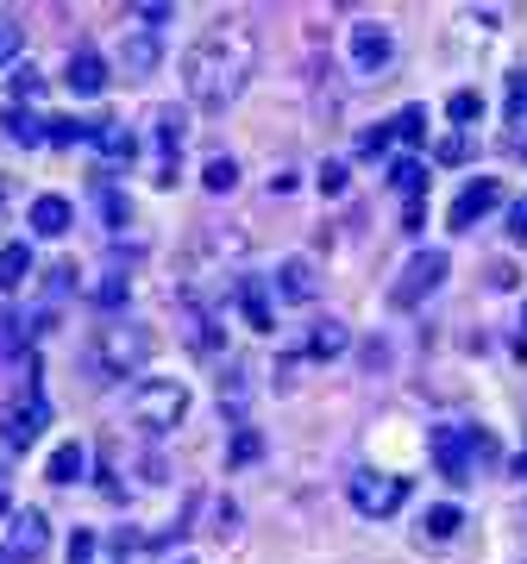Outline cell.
Here are the masks:
<instances>
[{"instance_id":"obj_1","label":"cell","mask_w":527,"mask_h":564,"mask_svg":"<svg viewBox=\"0 0 527 564\" xmlns=\"http://www.w3.org/2000/svg\"><path fill=\"white\" fill-rule=\"evenodd\" d=\"M258 63V32L245 20H214L202 25V39L183 51V95L195 113H226L245 95V76Z\"/></svg>"},{"instance_id":"obj_2","label":"cell","mask_w":527,"mask_h":564,"mask_svg":"<svg viewBox=\"0 0 527 564\" xmlns=\"http://www.w3.org/2000/svg\"><path fill=\"white\" fill-rule=\"evenodd\" d=\"M144 358H151V333L132 326V321H107V326H95V339H88L95 377H139Z\"/></svg>"},{"instance_id":"obj_3","label":"cell","mask_w":527,"mask_h":564,"mask_svg":"<svg viewBox=\"0 0 527 564\" xmlns=\"http://www.w3.org/2000/svg\"><path fill=\"white\" fill-rule=\"evenodd\" d=\"M427 445H433V464H440L447 484H471L477 464H496V440H490L484 426H433Z\"/></svg>"},{"instance_id":"obj_4","label":"cell","mask_w":527,"mask_h":564,"mask_svg":"<svg viewBox=\"0 0 527 564\" xmlns=\"http://www.w3.org/2000/svg\"><path fill=\"white\" fill-rule=\"evenodd\" d=\"M189 383L183 377H144L139 389H132V421L151 426V433H170V426L189 421Z\"/></svg>"},{"instance_id":"obj_5","label":"cell","mask_w":527,"mask_h":564,"mask_svg":"<svg viewBox=\"0 0 527 564\" xmlns=\"http://www.w3.org/2000/svg\"><path fill=\"white\" fill-rule=\"evenodd\" d=\"M345 496H352V508H358L365 521H389V514L408 502V477H389V470H358V477L345 484Z\"/></svg>"},{"instance_id":"obj_6","label":"cell","mask_w":527,"mask_h":564,"mask_svg":"<svg viewBox=\"0 0 527 564\" xmlns=\"http://www.w3.org/2000/svg\"><path fill=\"white\" fill-rule=\"evenodd\" d=\"M345 51H352L358 76H384L389 63H396V32L384 20H352L345 25Z\"/></svg>"},{"instance_id":"obj_7","label":"cell","mask_w":527,"mask_h":564,"mask_svg":"<svg viewBox=\"0 0 527 564\" xmlns=\"http://www.w3.org/2000/svg\"><path fill=\"white\" fill-rule=\"evenodd\" d=\"M447 270H452V258L433 245V251H415L408 258V270H402V282L389 289V307H421V295H433L440 282H447Z\"/></svg>"},{"instance_id":"obj_8","label":"cell","mask_w":527,"mask_h":564,"mask_svg":"<svg viewBox=\"0 0 527 564\" xmlns=\"http://www.w3.org/2000/svg\"><path fill=\"white\" fill-rule=\"evenodd\" d=\"M496 207H503V182L496 176H477V182H465V188H459V195H452V232H471V226L484 220V214H496Z\"/></svg>"},{"instance_id":"obj_9","label":"cell","mask_w":527,"mask_h":564,"mask_svg":"<svg viewBox=\"0 0 527 564\" xmlns=\"http://www.w3.org/2000/svg\"><path fill=\"white\" fill-rule=\"evenodd\" d=\"M44 545H51V527H44V514L39 508H20V514H7V533H0V552L7 558H39Z\"/></svg>"},{"instance_id":"obj_10","label":"cell","mask_w":527,"mask_h":564,"mask_svg":"<svg viewBox=\"0 0 527 564\" xmlns=\"http://www.w3.org/2000/svg\"><path fill=\"white\" fill-rule=\"evenodd\" d=\"M270 289H277V302L308 307L314 295H321V276H314V263H308V258H283V263H277V276H270Z\"/></svg>"},{"instance_id":"obj_11","label":"cell","mask_w":527,"mask_h":564,"mask_svg":"<svg viewBox=\"0 0 527 564\" xmlns=\"http://www.w3.org/2000/svg\"><path fill=\"white\" fill-rule=\"evenodd\" d=\"M63 88H69L76 101H95V95H107V63L95 57V51H69V63H63Z\"/></svg>"},{"instance_id":"obj_12","label":"cell","mask_w":527,"mask_h":564,"mask_svg":"<svg viewBox=\"0 0 527 564\" xmlns=\"http://www.w3.org/2000/svg\"><path fill=\"white\" fill-rule=\"evenodd\" d=\"M233 302H239V314H245L251 333H277V307H270V295H264V282L239 276L233 282Z\"/></svg>"},{"instance_id":"obj_13","label":"cell","mask_w":527,"mask_h":564,"mask_svg":"<svg viewBox=\"0 0 527 564\" xmlns=\"http://www.w3.org/2000/svg\"><path fill=\"white\" fill-rule=\"evenodd\" d=\"M69 226H76V207L63 202V195H39V202H32V232H39V239H63Z\"/></svg>"},{"instance_id":"obj_14","label":"cell","mask_w":527,"mask_h":564,"mask_svg":"<svg viewBox=\"0 0 527 564\" xmlns=\"http://www.w3.org/2000/svg\"><path fill=\"white\" fill-rule=\"evenodd\" d=\"M151 139H158L163 163H176V151H183V139H189V113L183 107H158V113H151Z\"/></svg>"},{"instance_id":"obj_15","label":"cell","mask_w":527,"mask_h":564,"mask_svg":"<svg viewBox=\"0 0 527 564\" xmlns=\"http://www.w3.org/2000/svg\"><path fill=\"white\" fill-rule=\"evenodd\" d=\"M345 345H352V326L333 321V314L308 326V358H321V364H326V358H345Z\"/></svg>"},{"instance_id":"obj_16","label":"cell","mask_w":527,"mask_h":564,"mask_svg":"<svg viewBox=\"0 0 527 564\" xmlns=\"http://www.w3.org/2000/svg\"><path fill=\"white\" fill-rule=\"evenodd\" d=\"M95 144H101L107 163H132V158H139V132L120 126V120H95Z\"/></svg>"},{"instance_id":"obj_17","label":"cell","mask_w":527,"mask_h":564,"mask_svg":"<svg viewBox=\"0 0 527 564\" xmlns=\"http://www.w3.org/2000/svg\"><path fill=\"white\" fill-rule=\"evenodd\" d=\"M39 433H44V402L32 395L25 408H13V414H7V445H13V452H25V445H39Z\"/></svg>"},{"instance_id":"obj_18","label":"cell","mask_w":527,"mask_h":564,"mask_svg":"<svg viewBox=\"0 0 527 564\" xmlns=\"http://www.w3.org/2000/svg\"><path fill=\"white\" fill-rule=\"evenodd\" d=\"M459 527H465V514H459V508H452V502H433V508H427V514H421V540L447 545L452 533H459Z\"/></svg>"},{"instance_id":"obj_19","label":"cell","mask_w":527,"mask_h":564,"mask_svg":"<svg viewBox=\"0 0 527 564\" xmlns=\"http://www.w3.org/2000/svg\"><path fill=\"white\" fill-rule=\"evenodd\" d=\"M0 126H7V139L25 144V151H32V144H51V126H44L39 113H25V107H13V113H7Z\"/></svg>"},{"instance_id":"obj_20","label":"cell","mask_w":527,"mask_h":564,"mask_svg":"<svg viewBox=\"0 0 527 564\" xmlns=\"http://www.w3.org/2000/svg\"><path fill=\"white\" fill-rule=\"evenodd\" d=\"M82 470H88V452H82L76 440L57 445V452H51V464H44V477H51V484H76Z\"/></svg>"},{"instance_id":"obj_21","label":"cell","mask_w":527,"mask_h":564,"mask_svg":"<svg viewBox=\"0 0 527 564\" xmlns=\"http://www.w3.org/2000/svg\"><path fill=\"white\" fill-rule=\"evenodd\" d=\"M25 276H32V251L25 245H7L0 251V289L13 295V289H25Z\"/></svg>"},{"instance_id":"obj_22","label":"cell","mask_w":527,"mask_h":564,"mask_svg":"<svg viewBox=\"0 0 527 564\" xmlns=\"http://www.w3.org/2000/svg\"><path fill=\"white\" fill-rule=\"evenodd\" d=\"M51 126V144H95V120H76V113H57Z\"/></svg>"},{"instance_id":"obj_23","label":"cell","mask_w":527,"mask_h":564,"mask_svg":"<svg viewBox=\"0 0 527 564\" xmlns=\"http://www.w3.org/2000/svg\"><path fill=\"white\" fill-rule=\"evenodd\" d=\"M202 182H207V195H233V188H239V163L233 158H207Z\"/></svg>"},{"instance_id":"obj_24","label":"cell","mask_w":527,"mask_h":564,"mask_svg":"<svg viewBox=\"0 0 527 564\" xmlns=\"http://www.w3.org/2000/svg\"><path fill=\"white\" fill-rule=\"evenodd\" d=\"M477 113H484V95H477V88H459V95L447 101V120L459 126V132H471V120H477Z\"/></svg>"},{"instance_id":"obj_25","label":"cell","mask_w":527,"mask_h":564,"mask_svg":"<svg viewBox=\"0 0 527 564\" xmlns=\"http://www.w3.org/2000/svg\"><path fill=\"white\" fill-rule=\"evenodd\" d=\"M120 57H126V69H132V76H144V69H158V39H126Z\"/></svg>"},{"instance_id":"obj_26","label":"cell","mask_w":527,"mask_h":564,"mask_svg":"<svg viewBox=\"0 0 527 564\" xmlns=\"http://www.w3.org/2000/svg\"><path fill=\"white\" fill-rule=\"evenodd\" d=\"M389 132H396L402 144H421L427 139V107H402V113L389 120Z\"/></svg>"},{"instance_id":"obj_27","label":"cell","mask_w":527,"mask_h":564,"mask_svg":"<svg viewBox=\"0 0 527 564\" xmlns=\"http://www.w3.org/2000/svg\"><path fill=\"white\" fill-rule=\"evenodd\" d=\"M389 188L415 202V195H421V163H415V158H396V163H389Z\"/></svg>"},{"instance_id":"obj_28","label":"cell","mask_w":527,"mask_h":564,"mask_svg":"<svg viewBox=\"0 0 527 564\" xmlns=\"http://www.w3.org/2000/svg\"><path fill=\"white\" fill-rule=\"evenodd\" d=\"M7 95H13V101H39V95H44V76H39V69H32V63H25V69H13V76H7Z\"/></svg>"},{"instance_id":"obj_29","label":"cell","mask_w":527,"mask_h":564,"mask_svg":"<svg viewBox=\"0 0 527 564\" xmlns=\"http://www.w3.org/2000/svg\"><path fill=\"white\" fill-rule=\"evenodd\" d=\"M20 51H25V25L0 13V69H7V63L20 57Z\"/></svg>"},{"instance_id":"obj_30","label":"cell","mask_w":527,"mask_h":564,"mask_svg":"<svg viewBox=\"0 0 527 564\" xmlns=\"http://www.w3.org/2000/svg\"><path fill=\"white\" fill-rule=\"evenodd\" d=\"M527 120V69H515L508 76V126H521Z\"/></svg>"},{"instance_id":"obj_31","label":"cell","mask_w":527,"mask_h":564,"mask_svg":"<svg viewBox=\"0 0 527 564\" xmlns=\"http://www.w3.org/2000/svg\"><path fill=\"white\" fill-rule=\"evenodd\" d=\"M433 158L440 163H465L471 158V132H447V139L433 144Z\"/></svg>"},{"instance_id":"obj_32","label":"cell","mask_w":527,"mask_h":564,"mask_svg":"<svg viewBox=\"0 0 527 564\" xmlns=\"http://www.w3.org/2000/svg\"><path fill=\"white\" fill-rule=\"evenodd\" d=\"M314 188H321V195H345V163L326 158L321 170H314Z\"/></svg>"},{"instance_id":"obj_33","label":"cell","mask_w":527,"mask_h":564,"mask_svg":"<svg viewBox=\"0 0 527 564\" xmlns=\"http://www.w3.org/2000/svg\"><path fill=\"white\" fill-rule=\"evenodd\" d=\"M264 452V440L251 433V426H239V440H233V452H226V464H251Z\"/></svg>"},{"instance_id":"obj_34","label":"cell","mask_w":527,"mask_h":564,"mask_svg":"<svg viewBox=\"0 0 527 564\" xmlns=\"http://www.w3.org/2000/svg\"><path fill=\"white\" fill-rule=\"evenodd\" d=\"M389 144H396V132H389V126H370V132H358V151H365V158H384Z\"/></svg>"},{"instance_id":"obj_35","label":"cell","mask_w":527,"mask_h":564,"mask_svg":"<svg viewBox=\"0 0 527 564\" xmlns=\"http://www.w3.org/2000/svg\"><path fill=\"white\" fill-rule=\"evenodd\" d=\"M126 289H132L126 276H107V282H95V307H120V302H126Z\"/></svg>"},{"instance_id":"obj_36","label":"cell","mask_w":527,"mask_h":564,"mask_svg":"<svg viewBox=\"0 0 527 564\" xmlns=\"http://www.w3.org/2000/svg\"><path fill=\"white\" fill-rule=\"evenodd\" d=\"M95 545H101V540H95V533L82 527L76 540H69V564H95Z\"/></svg>"},{"instance_id":"obj_37","label":"cell","mask_w":527,"mask_h":564,"mask_svg":"<svg viewBox=\"0 0 527 564\" xmlns=\"http://www.w3.org/2000/svg\"><path fill=\"white\" fill-rule=\"evenodd\" d=\"M508 239H515V245H527V202H515V207H508Z\"/></svg>"},{"instance_id":"obj_38","label":"cell","mask_w":527,"mask_h":564,"mask_svg":"<svg viewBox=\"0 0 527 564\" xmlns=\"http://www.w3.org/2000/svg\"><path fill=\"white\" fill-rule=\"evenodd\" d=\"M132 20H144V25H163V20H170V7H132Z\"/></svg>"},{"instance_id":"obj_39","label":"cell","mask_w":527,"mask_h":564,"mask_svg":"<svg viewBox=\"0 0 527 564\" xmlns=\"http://www.w3.org/2000/svg\"><path fill=\"white\" fill-rule=\"evenodd\" d=\"M101 207H107V220H114V226H120V220H126V214H132V207H126V202H120V195H101Z\"/></svg>"},{"instance_id":"obj_40","label":"cell","mask_w":527,"mask_h":564,"mask_svg":"<svg viewBox=\"0 0 527 564\" xmlns=\"http://www.w3.org/2000/svg\"><path fill=\"white\" fill-rule=\"evenodd\" d=\"M515 477H521V484H527V452H521V458H515Z\"/></svg>"},{"instance_id":"obj_41","label":"cell","mask_w":527,"mask_h":564,"mask_svg":"<svg viewBox=\"0 0 527 564\" xmlns=\"http://www.w3.org/2000/svg\"><path fill=\"white\" fill-rule=\"evenodd\" d=\"M515 151H521V158H527V132H521V139H515Z\"/></svg>"},{"instance_id":"obj_42","label":"cell","mask_w":527,"mask_h":564,"mask_svg":"<svg viewBox=\"0 0 527 564\" xmlns=\"http://www.w3.org/2000/svg\"><path fill=\"white\" fill-rule=\"evenodd\" d=\"M0 514H7V484H0Z\"/></svg>"},{"instance_id":"obj_43","label":"cell","mask_w":527,"mask_h":564,"mask_svg":"<svg viewBox=\"0 0 527 564\" xmlns=\"http://www.w3.org/2000/svg\"><path fill=\"white\" fill-rule=\"evenodd\" d=\"M0 207H7V176H0Z\"/></svg>"},{"instance_id":"obj_44","label":"cell","mask_w":527,"mask_h":564,"mask_svg":"<svg viewBox=\"0 0 527 564\" xmlns=\"http://www.w3.org/2000/svg\"><path fill=\"white\" fill-rule=\"evenodd\" d=\"M521 326H527V307H521Z\"/></svg>"},{"instance_id":"obj_45","label":"cell","mask_w":527,"mask_h":564,"mask_svg":"<svg viewBox=\"0 0 527 564\" xmlns=\"http://www.w3.org/2000/svg\"><path fill=\"white\" fill-rule=\"evenodd\" d=\"M183 564H195V558H183Z\"/></svg>"}]
</instances>
